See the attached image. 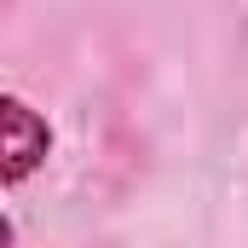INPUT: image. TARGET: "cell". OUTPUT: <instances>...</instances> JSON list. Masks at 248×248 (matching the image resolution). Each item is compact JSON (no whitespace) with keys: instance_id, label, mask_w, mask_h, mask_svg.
I'll return each instance as SVG.
<instances>
[{"instance_id":"cell-1","label":"cell","mask_w":248,"mask_h":248,"mask_svg":"<svg viewBox=\"0 0 248 248\" xmlns=\"http://www.w3.org/2000/svg\"><path fill=\"white\" fill-rule=\"evenodd\" d=\"M52 150V127L41 110H29L17 93H6V162H0V185L17 190Z\"/></svg>"}]
</instances>
